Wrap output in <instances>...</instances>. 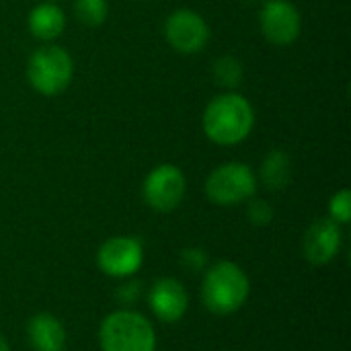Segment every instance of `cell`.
I'll list each match as a JSON object with an SVG mask.
<instances>
[{
	"label": "cell",
	"mask_w": 351,
	"mask_h": 351,
	"mask_svg": "<svg viewBox=\"0 0 351 351\" xmlns=\"http://www.w3.org/2000/svg\"><path fill=\"white\" fill-rule=\"evenodd\" d=\"M255 125L251 103L239 93L214 97L204 111V132L218 146H237L249 138Z\"/></svg>",
	"instance_id": "obj_1"
},
{
	"label": "cell",
	"mask_w": 351,
	"mask_h": 351,
	"mask_svg": "<svg viewBox=\"0 0 351 351\" xmlns=\"http://www.w3.org/2000/svg\"><path fill=\"white\" fill-rule=\"evenodd\" d=\"M251 292L247 274L232 261L212 265L202 284V300L214 315H232L247 302Z\"/></svg>",
	"instance_id": "obj_2"
},
{
	"label": "cell",
	"mask_w": 351,
	"mask_h": 351,
	"mask_svg": "<svg viewBox=\"0 0 351 351\" xmlns=\"http://www.w3.org/2000/svg\"><path fill=\"white\" fill-rule=\"evenodd\" d=\"M103 351H156V333L152 323L136 311L111 313L99 329Z\"/></svg>",
	"instance_id": "obj_3"
},
{
	"label": "cell",
	"mask_w": 351,
	"mask_h": 351,
	"mask_svg": "<svg viewBox=\"0 0 351 351\" xmlns=\"http://www.w3.org/2000/svg\"><path fill=\"white\" fill-rule=\"evenodd\" d=\"M74 76V62L70 53L60 45L37 47L27 62V78L33 90L43 97H56L64 93Z\"/></svg>",
	"instance_id": "obj_4"
},
{
	"label": "cell",
	"mask_w": 351,
	"mask_h": 351,
	"mask_svg": "<svg viewBox=\"0 0 351 351\" xmlns=\"http://www.w3.org/2000/svg\"><path fill=\"white\" fill-rule=\"evenodd\" d=\"M257 191L255 173L243 162L216 167L206 179V195L216 206H237L253 199Z\"/></svg>",
	"instance_id": "obj_5"
},
{
	"label": "cell",
	"mask_w": 351,
	"mask_h": 351,
	"mask_svg": "<svg viewBox=\"0 0 351 351\" xmlns=\"http://www.w3.org/2000/svg\"><path fill=\"white\" fill-rule=\"evenodd\" d=\"M187 181L179 167L175 165H158L144 179V199L154 212H173L185 197Z\"/></svg>",
	"instance_id": "obj_6"
},
{
	"label": "cell",
	"mask_w": 351,
	"mask_h": 351,
	"mask_svg": "<svg viewBox=\"0 0 351 351\" xmlns=\"http://www.w3.org/2000/svg\"><path fill=\"white\" fill-rule=\"evenodd\" d=\"M165 39L175 51L191 56L208 45L210 27L199 12L191 8H179L165 21Z\"/></svg>",
	"instance_id": "obj_7"
},
{
	"label": "cell",
	"mask_w": 351,
	"mask_h": 351,
	"mask_svg": "<svg viewBox=\"0 0 351 351\" xmlns=\"http://www.w3.org/2000/svg\"><path fill=\"white\" fill-rule=\"evenodd\" d=\"M263 37L274 45H290L300 37L302 16L290 0H267L259 10Z\"/></svg>",
	"instance_id": "obj_8"
},
{
	"label": "cell",
	"mask_w": 351,
	"mask_h": 351,
	"mask_svg": "<svg viewBox=\"0 0 351 351\" xmlns=\"http://www.w3.org/2000/svg\"><path fill=\"white\" fill-rule=\"evenodd\" d=\"M144 261V247L134 237H113L97 253V265L111 278H132Z\"/></svg>",
	"instance_id": "obj_9"
},
{
	"label": "cell",
	"mask_w": 351,
	"mask_h": 351,
	"mask_svg": "<svg viewBox=\"0 0 351 351\" xmlns=\"http://www.w3.org/2000/svg\"><path fill=\"white\" fill-rule=\"evenodd\" d=\"M341 224L331 218L317 220L308 226L302 239L304 259L313 265H325L333 261L341 249Z\"/></svg>",
	"instance_id": "obj_10"
},
{
	"label": "cell",
	"mask_w": 351,
	"mask_h": 351,
	"mask_svg": "<svg viewBox=\"0 0 351 351\" xmlns=\"http://www.w3.org/2000/svg\"><path fill=\"white\" fill-rule=\"evenodd\" d=\"M148 306L162 323H177L189 308V296L175 278H158L148 290Z\"/></svg>",
	"instance_id": "obj_11"
},
{
	"label": "cell",
	"mask_w": 351,
	"mask_h": 351,
	"mask_svg": "<svg viewBox=\"0 0 351 351\" xmlns=\"http://www.w3.org/2000/svg\"><path fill=\"white\" fill-rule=\"evenodd\" d=\"M29 343L35 351H60L66 343V329L53 315L39 313L27 325Z\"/></svg>",
	"instance_id": "obj_12"
},
{
	"label": "cell",
	"mask_w": 351,
	"mask_h": 351,
	"mask_svg": "<svg viewBox=\"0 0 351 351\" xmlns=\"http://www.w3.org/2000/svg\"><path fill=\"white\" fill-rule=\"evenodd\" d=\"M27 27L35 39L53 41L66 29V14L56 2H39L31 8Z\"/></svg>",
	"instance_id": "obj_13"
},
{
	"label": "cell",
	"mask_w": 351,
	"mask_h": 351,
	"mask_svg": "<svg viewBox=\"0 0 351 351\" xmlns=\"http://www.w3.org/2000/svg\"><path fill=\"white\" fill-rule=\"evenodd\" d=\"M261 181L271 191H280L288 187L292 181L290 156L282 150H271L261 162Z\"/></svg>",
	"instance_id": "obj_14"
},
{
	"label": "cell",
	"mask_w": 351,
	"mask_h": 351,
	"mask_svg": "<svg viewBox=\"0 0 351 351\" xmlns=\"http://www.w3.org/2000/svg\"><path fill=\"white\" fill-rule=\"evenodd\" d=\"M74 14L76 21L84 27H99L109 16V2L107 0H74Z\"/></svg>",
	"instance_id": "obj_15"
},
{
	"label": "cell",
	"mask_w": 351,
	"mask_h": 351,
	"mask_svg": "<svg viewBox=\"0 0 351 351\" xmlns=\"http://www.w3.org/2000/svg\"><path fill=\"white\" fill-rule=\"evenodd\" d=\"M243 64L232 56H222L214 62V78L226 88H234L243 82Z\"/></svg>",
	"instance_id": "obj_16"
},
{
	"label": "cell",
	"mask_w": 351,
	"mask_h": 351,
	"mask_svg": "<svg viewBox=\"0 0 351 351\" xmlns=\"http://www.w3.org/2000/svg\"><path fill=\"white\" fill-rule=\"evenodd\" d=\"M329 218L337 224H348L351 220V191L341 189L329 199Z\"/></svg>",
	"instance_id": "obj_17"
},
{
	"label": "cell",
	"mask_w": 351,
	"mask_h": 351,
	"mask_svg": "<svg viewBox=\"0 0 351 351\" xmlns=\"http://www.w3.org/2000/svg\"><path fill=\"white\" fill-rule=\"evenodd\" d=\"M247 218L253 226H267L274 220V208L265 199H249Z\"/></svg>",
	"instance_id": "obj_18"
},
{
	"label": "cell",
	"mask_w": 351,
	"mask_h": 351,
	"mask_svg": "<svg viewBox=\"0 0 351 351\" xmlns=\"http://www.w3.org/2000/svg\"><path fill=\"white\" fill-rule=\"evenodd\" d=\"M208 263V257H206V251L202 249H185L181 253V265L189 271H202Z\"/></svg>",
	"instance_id": "obj_19"
},
{
	"label": "cell",
	"mask_w": 351,
	"mask_h": 351,
	"mask_svg": "<svg viewBox=\"0 0 351 351\" xmlns=\"http://www.w3.org/2000/svg\"><path fill=\"white\" fill-rule=\"evenodd\" d=\"M140 288L142 284L140 282H130V284H123L119 290H117V298L125 304H132L138 296H140Z\"/></svg>",
	"instance_id": "obj_20"
},
{
	"label": "cell",
	"mask_w": 351,
	"mask_h": 351,
	"mask_svg": "<svg viewBox=\"0 0 351 351\" xmlns=\"http://www.w3.org/2000/svg\"><path fill=\"white\" fill-rule=\"evenodd\" d=\"M0 351H10V346H8V341L4 339L2 333H0Z\"/></svg>",
	"instance_id": "obj_21"
},
{
	"label": "cell",
	"mask_w": 351,
	"mask_h": 351,
	"mask_svg": "<svg viewBox=\"0 0 351 351\" xmlns=\"http://www.w3.org/2000/svg\"><path fill=\"white\" fill-rule=\"evenodd\" d=\"M45 2H56V0H45Z\"/></svg>",
	"instance_id": "obj_22"
},
{
	"label": "cell",
	"mask_w": 351,
	"mask_h": 351,
	"mask_svg": "<svg viewBox=\"0 0 351 351\" xmlns=\"http://www.w3.org/2000/svg\"><path fill=\"white\" fill-rule=\"evenodd\" d=\"M60 351H64V350H60Z\"/></svg>",
	"instance_id": "obj_23"
}]
</instances>
